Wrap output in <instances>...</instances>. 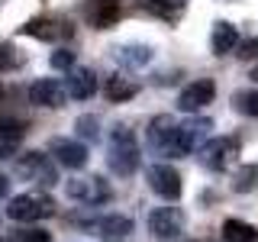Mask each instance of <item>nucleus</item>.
Wrapping results in <instances>:
<instances>
[{"instance_id": "obj_26", "label": "nucleus", "mask_w": 258, "mask_h": 242, "mask_svg": "<svg viewBox=\"0 0 258 242\" xmlns=\"http://www.w3.org/2000/svg\"><path fill=\"white\" fill-rule=\"evenodd\" d=\"M55 71H71L75 68V52H68V48H58V52H52V58H48Z\"/></svg>"}, {"instance_id": "obj_19", "label": "nucleus", "mask_w": 258, "mask_h": 242, "mask_svg": "<svg viewBox=\"0 0 258 242\" xmlns=\"http://www.w3.org/2000/svg\"><path fill=\"white\" fill-rule=\"evenodd\" d=\"M136 91H139V87L129 78H107V84H103V94H107V100H113V103H123L129 97H136Z\"/></svg>"}, {"instance_id": "obj_4", "label": "nucleus", "mask_w": 258, "mask_h": 242, "mask_svg": "<svg viewBox=\"0 0 258 242\" xmlns=\"http://www.w3.org/2000/svg\"><path fill=\"white\" fill-rule=\"evenodd\" d=\"M210 119L204 116H194L187 123H177V133H174V142H171V152H168V158H184L190 155V152H197L200 145L207 142V133H210Z\"/></svg>"}, {"instance_id": "obj_9", "label": "nucleus", "mask_w": 258, "mask_h": 242, "mask_svg": "<svg viewBox=\"0 0 258 242\" xmlns=\"http://www.w3.org/2000/svg\"><path fill=\"white\" fill-rule=\"evenodd\" d=\"M145 177H149V188L155 191L161 200H177V197H181V191H184L181 174H177L171 165H165V161L152 165L149 171H145Z\"/></svg>"}, {"instance_id": "obj_25", "label": "nucleus", "mask_w": 258, "mask_h": 242, "mask_svg": "<svg viewBox=\"0 0 258 242\" xmlns=\"http://www.w3.org/2000/svg\"><path fill=\"white\" fill-rule=\"evenodd\" d=\"M232 103H236V110H242L245 116L258 119V91H239L232 97Z\"/></svg>"}, {"instance_id": "obj_29", "label": "nucleus", "mask_w": 258, "mask_h": 242, "mask_svg": "<svg viewBox=\"0 0 258 242\" xmlns=\"http://www.w3.org/2000/svg\"><path fill=\"white\" fill-rule=\"evenodd\" d=\"M7 194H10V177L0 174V197H7Z\"/></svg>"}, {"instance_id": "obj_8", "label": "nucleus", "mask_w": 258, "mask_h": 242, "mask_svg": "<svg viewBox=\"0 0 258 242\" xmlns=\"http://www.w3.org/2000/svg\"><path fill=\"white\" fill-rule=\"evenodd\" d=\"M26 97H29L32 107H52V110H58V107H64L68 87H64L58 78H39V81H32V84H29Z\"/></svg>"}, {"instance_id": "obj_14", "label": "nucleus", "mask_w": 258, "mask_h": 242, "mask_svg": "<svg viewBox=\"0 0 258 242\" xmlns=\"http://www.w3.org/2000/svg\"><path fill=\"white\" fill-rule=\"evenodd\" d=\"M97 87H100V81L91 68H71L68 71V94L75 97V100H91L97 94Z\"/></svg>"}, {"instance_id": "obj_6", "label": "nucleus", "mask_w": 258, "mask_h": 242, "mask_svg": "<svg viewBox=\"0 0 258 242\" xmlns=\"http://www.w3.org/2000/svg\"><path fill=\"white\" fill-rule=\"evenodd\" d=\"M239 139L236 136H216V139H207L200 145V161L210 168V171H226L232 161L239 158Z\"/></svg>"}, {"instance_id": "obj_21", "label": "nucleus", "mask_w": 258, "mask_h": 242, "mask_svg": "<svg viewBox=\"0 0 258 242\" xmlns=\"http://www.w3.org/2000/svg\"><path fill=\"white\" fill-rule=\"evenodd\" d=\"M7 239H10V242H52V232H48V229H42V226L23 223L20 229H13Z\"/></svg>"}, {"instance_id": "obj_27", "label": "nucleus", "mask_w": 258, "mask_h": 242, "mask_svg": "<svg viewBox=\"0 0 258 242\" xmlns=\"http://www.w3.org/2000/svg\"><path fill=\"white\" fill-rule=\"evenodd\" d=\"M236 55H239L242 62H255V58H258V36H255V39H245V42H239V52H236Z\"/></svg>"}, {"instance_id": "obj_5", "label": "nucleus", "mask_w": 258, "mask_h": 242, "mask_svg": "<svg viewBox=\"0 0 258 242\" xmlns=\"http://www.w3.org/2000/svg\"><path fill=\"white\" fill-rule=\"evenodd\" d=\"M64 191H68L71 200H78V204H87V207H97V204H107V200H113V188L103 181L100 174L71 177V181L64 184Z\"/></svg>"}, {"instance_id": "obj_18", "label": "nucleus", "mask_w": 258, "mask_h": 242, "mask_svg": "<svg viewBox=\"0 0 258 242\" xmlns=\"http://www.w3.org/2000/svg\"><path fill=\"white\" fill-rule=\"evenodd\" d=\"M223 239L226 242H258V229L245 220H226L223 223Z\"/></svg>"}, {"instance_id": "obj_31", "label": "nucleus", "mask_w": 258, "mask_h": 242, "mask_svg": "<svg viewBox=\"0 0 258 242\" xmlns=\"http://www.w3.org/2000/svg\"><path fill=\"white\" fill-rule=\"evenodd\" d=\"M0 97H4V87H0Z\"/></svg>"}, {"instance_id": "obj_23", "label": "nucleus", "mask_w": 258, "mask_h": 242, "mask_svg": "<svg viewBox=\"0 0 258 242\" xmlns=\"http://www.w3.org/2000/svg\"><path fill=\"white\" fill-rule=\"evenodd\" d=\"M20 36H36V39H45V42H52V39L58 36V29H55L52 20H29L26 26H20Z\"/></svg>"}, {"instance_id": "obj_3", "label": "nucleus", "mask_w": 258, "mask_h": 242, "mask_svg": "<svg viewBox=\"0 0 258 242\" xmlns=\"http://www.w3.org/2000/svg\"><path fill=\"white\" fill-rule=\"evenodd\" d=\"M16 174L26 177V181H36L42 184V188H52V184H58V161L52 155H45V152L39 149H29V152H20L13 161Z\"/></svg>"}, {"instance_id": "obj_2", "label": "nucleus", "mask_w": 258, "mask_h": 242, "mask_svg": "<svg viewBox=\"0 0 258 242\" xmlns=\"http://www.w3.org/2000/svg\"><path fill=\"white\" fill-rule=\"evenodd\" d=\"M52 213H55V200L45 191H23L7 204V216L13 223H39Z\"/></svg>"}, {"instance_id": "obj_12", "label": "nucleus", "mask_w": 258, "mask_h": 242, "mask_svg": "<svg viewBox=\"0 0 258 242\" xmlns=\"http://www.w3.org/2000/svg\"><path fill=\"white\" fill-rule=\"evenodd\" d=\"M174 133H177V119L168 116V113H161L149 123V133H145V139L149 145L158 152V155H168L171 152V142H174Z\"/></svg>"}, {"instance_id": "obj_22", "label": "nucleus", "mask_w": 258, "mask_h": 242, "mask_svg": "<svg viewBox=\"0 0 258 242\" xmlns=\"http://www.w3.org/2000/svg\"><path fill=\"white\" fill-rule=\"evenodd\" d=\"M255 184H258V165H242L239 171L232 174V191H236V194L255 191Z\"/></svg>"}, {"instance_id": "obj_1", "label": "nucleus", "mask_w": 258, "mask_h": 242, "mask_svg": "<svg viewBox=\"0 0 258 242\" xmlns=\"http://www.w3.org/2000/svg\"><path fill=\"white\" fill-rule=\"evenodd\" d=\"M139 161H142V152H139V142H136V133L126 123H116L107 133V165H110V171L119 174V177H129L139 168Z\"/></svg>"}, {"instance_id": "obj_20", "label": "nucleus", "mask_w": 258, "mask_h": 242, "mask_svg": "<svg viewBox=\"0 0 258 242\" xmlns=\"http://www.w3.org/2000/svg\"><path fill=\"white\" fill-rule=\"evenodd\" d=\"M152 58V48L149 45H119L116 48V62L129 65V68H139V65H145Z\"/></svg>"}, {"instance_id": "obj_11", "label": "nucleus", "mask_w": 258, "mask_h": 242, "mask_svg": "<svg viewBox=\"0 0 258 242\" xmlns=\"http://www.w3.org/2000/svg\"><path fill=\"white\" fill-rule=\"evenodd\" d=\"M213 97H216V84L210 78H197L177 94V107L184 113H197V110H204L207 103H213Z\"/></svg>"}, {"instance_id": "obj_24", "label": "nucleus", "mask_w": 258, "mask_h": 242, "mask_svg": "<svg viewBox=\"0 0 258 242\" xmlns=\"http://www.w3.org/2000/svg\"><path fill=\"white\" fill-rule=\"evenodd\" d=\"M75 129H78L81 142H97V139H100V119L91 116V113H87V116H78Z\"/></svg>"}, {"instance_id": "obj_7", "label": "nucleus", "mask_w": 258, "mask_h": 242, "mask_svg": "<svg viewBox=\"0 0 258 242\" xmlns=\"http://www.w3.org/2000/svg\"><path fill=\"white\" fill-rule=\"evenodd\" d=\"M48 155L58 161L61 168H71V171H81V168H87V161H91L87 142H78V139H61V136H55V139L48 142Z\"/></svg>"}, {"instance_id": "obj_15", "label": "nucleus", "mask_w": 258, "mask_h": 242, "mask_svg": "<svg viewBox=\"0 0 258 242\" xmlns=\"http://www.w3.org/2000/svg\"><path fill=\"white\" fill-rule=\"evenodd\" d=\"M119 20V0H91L87 4V23L94 29H107Z\"/></svg>"}, {"instance_id": "obj_17", "label": "nucleus", "mask_w": 258, "mask_h": 242, "mask_svg": "<svg viewBox=\"0 0 258 242\" xmlns=\"http://www.w3.org/2000/svg\"><path fill=\"white\" fill-rule=\"evenodd\" d=\"M97 229H100V236L103 239H123L133 232V220L123 213H107L100 223H97Z\"/></svg>"}, {"instance_id": "obj_28", "label": "nucleus", "mask_w": 258, "mask_h": 242, "mask_svg": "<svg viewBox=\"0 0 258 242\" xmlns=\"http://www.w3.org/2000/svg\"><path fill=\"white\" fill-rule=\"evenodd\" d=\"M13 65H16V58H13V48H10V45H4V48H0V71L13 68Z\"/></svg>"}, {"instance_id": "obj_30", "label": "nucleus", "mask_w": 258, "mask_h": 242, "mask_svg": "<svg viewBox=\"0 0 258 242\" xmlns=\"http://www.w3.org/2000/svg\"><path fill=\"white\" fill-rule=\"evenodd\" d=\"M252 81H255V84H258V68H255V71H252Z\"/></svg>"}, {"instance_id": "obj_13", "label": "nucleus", "mask_w": 258, "mask_h": 242, "mask_svg": "<svg viewBox=\"0 0 258 242\" xmlns=\"http://www.w3.org/2000/svg\"><path fill=\"white\" fill-rule=\"evenodd\" d=\"M20 142H23V123L13 116H0V161L20 155Z\"/></svg>"}, {"instance_id": "obj_10", "label": "nucleus", "mask_w": 258, "mask_h": 242, "mask_svg": "<svg viewBox=\"0 0 258 242\" xmlns=\"http://www.w3.org/2000/svg\"><path fill=\"white\" fill-rule=\"evenodd\" d=\"M181 229H184V213L177 207H155L149 213V232L155 239L168 242V239L181 236Z\"/></svg>"}, {"instance_id": "obj_16", "label": "nucleus", "mask_w": 258, "mask_h": 242, "mask_svg": "<svg viewBox=\"0 0 258 242\" xmlns=\"http://www.w3.org/2000/svg\"><path fill=\"white\" fill-rule=\"evenodd\" d=\"M210 45H213V55H229L239 48V29L232 23H213V36H210Z\"/></svg>"}]
</instances>
